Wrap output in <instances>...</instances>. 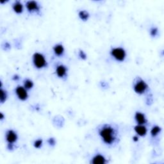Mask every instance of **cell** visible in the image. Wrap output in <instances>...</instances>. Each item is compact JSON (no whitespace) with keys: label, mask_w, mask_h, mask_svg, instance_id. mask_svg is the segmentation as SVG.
<instances>
[{"label":"cell","mask_w":164,"mask_h":164,"mask_svg":"<svg viewBox=\"0 0 164 164\" xmlns=\"http://www.w3.org/2000/svg\"><path fill=\"white\" fill-rule=\"evenodd\" d=\"M33 63L34 66L37 69H42L47 66V61L44 56L37 52L33 55Z\"/></svg>","instance_id":"obj_2"},{"label":"cell","mask_w":164,"mask_h":164,"mask_svg":"<svg viewBox=\"0 0 164 164\" xmlns=\"http://www.w3.org/2000/svg\"><path fill=\"white\" fill-rule=\"evenodd\" d=\"M7 98V93L2 88L1 89V98H0V101H1V103H3L5 101H6Z\"/></svg>","instance_id":"obj_17"},{"label":"cell","mask_w":164,"mask_h":164,"mask_svg":"<svg viewBox=\"0 0 164 164\" xmlns=\"http://www.w3.org/2000/svg\"><path fill=\"white\" fill-rule=\"evenodd\" d=\"M4 119V116H3V114L2 113H1V119Z\"/></svg>","instance_id":"obj_23"},{"label":"cell","mask_w":164,"mask_h":164,"mask_svg":"<svg viewBox=\"0 0 164 164\" xmlns=\"http://www.w3.org/2000/svg\"><path fill=\"white\" fill-rule=\"evenodd\" d=\"M26 7L30 12H38L40 10V6L38 3L34 1H29L26 3Z\"/></svg>","instance_id":"obj_7"},{"label":"cell","mask_w":164,"mask_h":164,"mask_svg":"<svg viewBox=\"0 0 164 164\" xmlns=\"http://www.w3.org/2000/svg\"><path fill=\"white\" fill-rule=\"evenodd\" d=\"M48 143L51 145V146H54L55 144V140L53 138H51L48 140Z\"/></svg>","instance_id":"obj_21"},{"label":"cell","mask_w":164,"mask_h":164,"mask_svg":"<svg viewBox=\"0 0 164 164\" xmlns=\"http://www.w3.org/2000/svg\"><path fill=\"white\" fill-rule=\"evenodd\" d=\"M67 67L62 64L59 65V66H58L57 68H56V74H57L58 77L60 78L66 76L67 75Z\"/></svg>","instance_id":"obj_8"},{"label":"cell","mask_w":164,"mask_h":164,"mask_svg":"<svg viewBox=\"0 0 164 164\" xmlns=\"http://www.w3.org/2000/svg\"><path fill=\"white\" fill-rule=\"evenodd\" d=\"M103 141L107 145H112L116 140V131L110 125H104L99 131Z\"/></svg>","instance_id":"obj_1"},{"label":"cell","mask_w":164,"mask_h":164,"mask_svg":"<svg viewBox=\"0 0 164 164\" xmlns=\"http://www.w3.org/2000/svg\"><path fill=\"white\" fill-rule=\"evenodd\" d=\"M24 87L27 90H30L32 89L33 87V82L30 79H26L24 82Z\"/></svg>","instance_id":"obj_16"},{"label":"cell","mask_w":164,"mask_h":164,"mask_svg":"<svg viewBox=\"0 0 164 164\" xmlns=\"http://www.w3.org/2000/svg\"><path fill=\"white\" fill-rule=\"evenodd\" d=\"M110 55L117 61L123 62L126 57V52L122 47H114L110 51Z\"/></svg>","instance_id":"obj_3"},{"label":"cell","mask_w":164,"mask_h":164,"mask_svg":"<svg viewBox=\"0 0 164 164\" xmlns=\"http://www.w3.org/2000/svg\"><path fill=\"white\" fill-rule=\"evenodd\" d=\"M148 89V85L146 82L142 79H139L136 81V82L133 86L134 91L139 94H142L146 92Z\"/></svg>","instance_id":"obj_4"},{"label":"cell","mask_w":164,"mask_h":164,"mask_svg":"<svg viewBox=\"0 0 164 164\" xmlns=\"http://www.w3.org/2000/svg\"><path fill=\"white\" fill-rule=\"evenodd\" d=\"M42 144H43L42 140V139H38V140H36L35 142H34L33 146L35 148L40 149L41 147L42 146Z\"/></svg>","instance_id":"obj_18"},{"label":"cell","mask_w":164,"mask_h":164,"mask_svg":"<svg viewBox=\"0 0 164 164\" xmlns=\"http://www.w3.org/2000/svg\"><path fill=\"white\" fill-rule=\"evenodd\" d=\"M162 131V128L161 127H160L158 126H154L152 128V129H151V135L153 137H157L160 133Z\"/></svg>","instance_id":"obj_15"},{"label":"cell","mask_w":164,"mask_h":164,"mask_svg":"<svg viewBox=\"0 0 164 164\" xmlns=\"http://www.w3.org/2000/svg\"><path fill=\"white\" fill-rule=\"evenodd\" d=\"M64 47L62 44H57L53 47L54 53L58 57L62 56L64 53Z\"/></svg>","instance_id":"obj_12"},{"label":"cell","mask_w":164,"mask_h":164,"mask_svg":"<svg viewBox=\"0 0 164 164\" xmlns=\"http://www.w3.org/2000/svg\"><path fill=\"white\" fill-rule=\"evenodd\" d=\"M106 162V160L105 157L100 154H98L94 156L91 160V163L93 164H104Z\"/></svg>","instance_id":"obj_11"},{"label":"cell","mask_w":164,"mask_h":164,"mask_svg":"<svg viewBox=\"0 0 164 164\" xmlns=\"http://www.w3.org/2000/svg\"><path fill=\"white\" fill-rule=\"evenodd\" d=\"M135 119L138 124H144L147 122L145 115L140 112H137L135 113Z\"/></svg>","instance_id":"obj_10"},{"label":"cell","mask_w":164,"mask_h":164,"mask_svg":"<svg viewBox=\"0 0 164 164\" xmlns=\"http://www.w3.org/2000/svg\"><path fill=\"white\" fill-rule=\"evenodd\" d=\"M134 130L140 137L146 136L148 132V129L144 124H137L134 127Z\"/></svg>","instance_id":"obj_9"},{"label":"cell","mask_w":164,"mask_h":164,"mask_svg":"<svg viewBox=\"0 0 164 164\" xmlns=\"http://www.w3.org/2000/svg\"><path fill=\"white\" fill-rule=\"evenodd\" d=\"M13 10L17 13V14H21L23 12V4L19 1H16L14 4H13Z\"/></svg>","instance_id":"obj_13"},{"label":"cell","mask_w":164,"mask_h":164,"mask_svg":"<svg viewBox=\"0 0 164 164\" xmlns=\"http://www.w3.org/2000/svg\"><path fill=\"white\" fill-rule=\"evenodd\" d=\"M6 140L8 143V145H14L15 142L18 139L17 133L12 129H9L6 133Z\"/></svg>","instance_id":"obj_6"},{"label":"cell","mask_w":164,"mask_h":164,"mask_svg":"<svg viewBox=\"0 0 164 164\" xmlns=\"http://www.w3.org/2000/svg\"><path fill=\"white\" fill-rule=\"evenodd\" d=\"M16 94L17 96L21 101L27 100L28 98L27 90L22 86H18L16 89Z\"/></svg>","instance_id":"obj_5"},{"label":"cell","mask_w":164,"mask_h":164,"mask_svg":"<svg viewBox=\"0 0 164 164\" xmlns=\"http://www.w3.org/2000/svg\"><path fill=\"white\" fill-rule=\"evenodd\" d=\"M133 139L134 141H137V140H139V139H138V137H134L133 138Z\"/></svg>","instance_id":"obj_22"},{"label":"cell","mask_w":164,"mask_h":164,"mask_svg":"<svg viewBox=\"0 0 164 164\" xmlns=\"http://www.w3.org/2000/svg\"><path fill=\"white\" fill-rule=\"evenodd\" d=\"M158 30L156 27H153L150 30V35L152 37L157 36L158 35Z\"/></svg>","instance_id":"obj_19"},{"label":"cell","mask_w":164,"mask_h":164,"mask_svg":"<svg viewBox=\"0 0 164 164\" xmlns=\"http://www.w3.org/2000/svg\"><path fill=\"white\" fill-rule=\"evenodd\" d=\"M78 16L81 20L83 21H87L89 18L90 15L89 12L86 10H81L78 13Z\"/></svg>","instance_id":"obj_14"},{"label":"cell","mask_w":164,"mask_h":164,"mask_svg":"<svg viewBox=\"0 0 164 164\" xmlns=\"http://www.w3.org/2000/svg\"><path fill=\"white\" fill-rule=\"evenodd\" d=\"M79 57L83 60H85L86 58H87V55L83 51H80L79 53Z\"/></svg>","instance_id":"obj_20"}]
</instances>
